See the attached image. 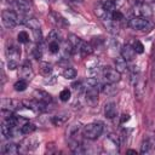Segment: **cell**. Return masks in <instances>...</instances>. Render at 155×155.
Here are the masks:
<instances>
[{
	"mask_svg": "<svg viewBox=\"0 0 155 155\" xmlns=\"http://www.w3.org/2000/svg\"><path fill=\"white\" fill-rule=\"evenodd\" d=\"M6 57H7V61L18 62V59L21 57V50L18 48V46L15 45V44L7 45V47H6Z\"/></svg>",
	"mask_w": 155,
	"mask_h": 155,
	"instance_id": "cell-9",
	"label": "cell"
},
{
	"mask_svg": "<svg viewBox=\"0 0 155 155\" xmlns=\"http://www.w3.org/2000/svg\"><path fill=\"white\" fill-rule=\"evenodd\" d=\"M128 27L133 30H142V31H148L151 29L153 24L148 18L140 17V16H134L128 19Z\"/></svg>",
	"mask_w": 155,
	"mask_h": 155,
	"instance_id": "cell-3",
	"label": "cell"
},
{
	"mask_svg": "<svg viewBox=\"0 0 155 155\" xmlns=\"http://www.w3.org/2000/svg\"><path fill=\"white\" fill-rule=\"evenodd\" d=\"M68 117H69V116H68L67 114H58V115L52 116L51 121H52V124H53L54 126H61V125L65 124V121L68 120Z\"/></svg>",
	"mask_w": 155,
	"mask_h": 155,
	"instance_id": "cell-19",
	"label": "cell"
},
{
	"mask_svg": "<svg viewBox=\"0 0 155 155\" xmlns=\"http://www.w3.org/2000/svg\"><path fill=\"white\" fill-rule=\"evenodd\" d=\"M23 105H24L23 102H19L16 99H11V98H2L1 99V107H2V109H6V110L13 111V110L23 108Z\"/></svg>",
	"mask_w": 155,
	"mask_h": 155,
	"instance_id": "cell-8",
	"label": "cell"
},
{
	"mask_svg": "<svg viewBox=\"0 0 155 155\" xmlns=\"http://www.w3.org/2000/svg\"><path fill=\"white\" fill-rule=\"evenodd\" d=\"M35 130H36V126H35L34 124L29 122V121L24 122V124L21 126V133H22V134H27V136H29V134H31Z\"/></svg>",
	"mask_w": 155,
	"mask_h": 155,
	"instance_id": "cell-17",
	"label": "cell"
},
{
	"mask_svg": "<svg viewBox=\"0 0 155 155\" xmlns=\"http://www.w3.org/2000/svg\"><path fill=\"white\" fill-rule=\"evenodd\" d=\"M103 130H104L103 124L99 122V121H96V122H91V124H87L86 126H84L82 134H84L85 138L94 140V139H97L102 136Z\"/></svg>",
	"mask_w": 155,
	"mask_h": 155,
	"instance_id": "cell-2",
	"label": "cell"
},
{
	"mask_svg": "<svg viewBox=\"0 0 155 155\" xmlns=\"http://www.w3.org/2000/svg\"><path fill=\"white\" fill-rule=\"evenodd\" d=\"M33 34H34V39L38 44H40L42 41V34H41V29H36V30H33Z\"/></svg>",
	"mask_w": 155,
	"mask_h": 155,
	"instance_id": "cell-35",
	"label": "cell"
},
{
	"mask_svg": "<svg viewBox=\"0 0 155 155\" xmlns=\"http://www.w3.org/2000/svg\"><path fill=\"white\" fill-rule=\"evenodd\" d=\"M99 85H86L85 92H86V99L93 104L98 101V93H99Z\"/></svg>",
	"mask_w": 155,
	"mask_h": 155,
	"instance_id": "cell-6",
	"label": "cell"
},
{
	"mask_svg": "<svg viewBox=\"0 0 155 155\" xmlns=\"http://www.w3.org/2000/svg\"><path fill=\"white\" fill-rule=\"evenodd\" d=\"M71 87H73V90H75L76 92H82L86 87H84V82L82 81H76V82H74L73 85H71Z\"/></svg>",
	"mask_w": 155,
	"mask_h": 155,
	"instance_id": "cell-34",
	"label": "cell"
},
{
	"mask_svg": "<svg viewBox=\"0 0 155 155\" xmlns=\"http://www.w3.org/2000/svg\"><path fill=\"white\" fill-rule=\"evenodd\" d=\"M127 153H128V154H137V151H136V150H128Z\"/></svg>",
	"mask_w": 155,
	"mask_h": 155,
	"instance_id": "cell-39",
	"label": "cell"
},
{
	"mask_svg": "<svg viewBox=\"0 0 155 155\" xmlns=\"http://www.w3.org/2000/svg\"><path fill=\"white\" fill-rule=\"evenodd\" d=\"M27 86H28V81L24 80V79H19L18 81L15 82L13 88H15V91H17V92H22V91H24V90L27 88Z\"/></svg>",
	"mask_w": 155,
	"mask_h": 155,
	"instance_id": "cell-26",
	"label": "cell"
},
{
	"mask_svg": "<svg viewBox=\"0 0 155 155\" xmlns=\"http://www.w3.org/2000/svg\"><path fill=\"white\" fill-rule=\"evenodd\" d=\"M59 50H61V47H59V42H57V41L48 42V51H50L51 53L56 54V53L59 52Z\"/></svg>",
	"mask_w": 155,
	"mask_h": 155,
	"instance_id": "cell-31",
	"label": "cell"
},
{
	"mask_svg": "<svg viewBox=\"0 0 155 155\" xmlns=\"http://www.w3.org/2000/svg\"><path fill=\"white\" fill-rule=\"evenodd\" d=\"M50 16H51V18L53 19V22H54L58 27H61V28H67V27H69L68 19H67L65 17H63L59 12L51 11V12H50Z\"/></svg>",
	"mask_w": 155,
	"mask_h": 155,
	"instance_id": "cell-12",
	"label": "cell"
},
{
	"mask_svg": "<svg viewBox=\"0 0 155 155\" xmlns=\"http://www.w3.org/2000/svg\"><path fill=\"white\" fill-rule=\"evenodd\" d=\"M70 96H71L70 90L64 88V90H62V91H61V93H59V99H61L62 102H67V101H69V99H70Z\"/></svg>",
	"mask_w": 155,
	"mask_h": 155,
	"instance_id": "cell-30",
	"label": "cell"
},
{
	"mask_svg": "<svg viewBox=\"0 0 155 155\" xmlns=\"http://www.w3.org/2000/svg\"><path fill=\"white\" fill-rule=\"evenodd\" d=\"M128 120H130V115L128 114H124L122 115V119H121V124H124V122H126Z\"/></svg>",
	"mask_w": 155,
	"mask_h": 155,
	"instance_id": "cell-38",
	"label": "cell"
},
{
	"mask_svg": "<svg viewBox=\"0 0 155 155\" xmlns=\"http://www.w3.org/2000/svg\"><path fill=\"white\" fill-rule=\"evenodd\" d=\"M99 6H101L104 11L110 12V13H111L113 11H115V2H114V0H103Z\"/></svg>",
	"mask_w": 155,
	"mask_h": 155,
	"instance_id": "cell-22",
	"label": "cell"
},
{
	"mask_svg": "<svg viewBox=\"0 0 155 155\" xmlns=\"http://www.w3.org/2000/svg\"><path fill=\"white\" fill-rule=\"evenodd\" d=\"M19 76L27 81H30L34 76V71H33V68H31V63L27 59L23 62V64L19 67Z\"/></svg>",
	"mask_w": 155,
	"mask_h": 155,
	"instance_id": "cell-5",
	"label": "cell"
},
{
	"mask_svg": "<svg viewBox=\"0 0 155 155\" xmlns=\"http://www.w3.org/2000/svg\"><path fill=\"white\" fill-rule=\"evenodd\" d=\"M151 1H154V2H155V0H151Z\"/></svg>",
	"mask_w": 155,
	"mask_h": 155,
	"instance_id": "cell-42",
	"label": "cell"
},
{
	"mask_svg": "<svg viewBox=\"0 0 155 155\" xmlns=\"http://www.w3.org/2000/svg\"><path fill=\"white\" fill-rule=\"evenodd\" d=\"M48 1H54V0H48Z\"/></svg>",
	"mask_w": 155,
	"mask_h": 155,
	"instance_id": "cell-41",
	"label": "cell"
},
{
	"mask_svg": "<svg viewBox=\"0 0 155 155\" xmlns=\"http://www.w3.org/2000/svg\"><path fill=\"white\" fill-rule=\"evenodd\" d=\"M101 91H102L103 93H105L107 96H113V94L116 92V88L114 87V84L107 82V84H104V85L101 86Z\"/></svg>",
	"mask_w": 155,
	"mask_h": 155,
	"instance_id": "cell-20",
	"label": "cell"
},
{
	"mask_svg": "<svg viewBox=\"0 0 155 155\" xmlns=\"http://www.w3.org/2000/svg\"><path fill=\"white\" fill-rule=\"evenodd\" d=\"M134 11L137 12L138 16L140 17H144V18H149L151 15H153V11H151V7L145 4V2H138L134 7Z\"/></svg>",
	"mask_w": 155,
	"mask_h": 155,
	"instance_id": "cell-10",
	"label": "cell"
},
{
	"mask_svg": "<svg viewBox=\"0 0 155 155\" xmlns=\"http://www.w3.org/2000/svg\"><path fill=\"white\" fill-rule=\"evenodd\" d=\"M53 41H57V42L61 41V34L57 29H53L52 31H50L47 36V42H53Z\"/></svg>",
	"mask_w": 155,
	"mask_h": 155,
	"instance_id": "cell-27",
	"label": "cell"
},
{
	"mask_svg": "<svg viewBox=\"0 0 155 155\" xmlns=\"http://www.w3.org/2000/svg\"><path fill=\"white\" fill-rule=\"evenodd\" d=\"M22 24L27 25V27L30 28L31 30L40 29V23H39V21H38L36 18H34V17H30V16H23Z\"/></svg>",
	"mask_w": 155,
	"mask_h": 155,
	"instance_id": "cell-14",
	"label": "cell"
},
{
	"mask_svg": "<svg viewBox=\"0 0 155 155\" xmlns=\"http://www.w3.org/2000/svg\"><path fill=\"white\" fill-rule=\"evenodd\" d=\"M81 130V125L80 124H73L70 126H68V130H67V134L70 137V138H74Z\"/></svg>",
	"mask_w": 155,
	"mask_h": 155,
	"instance_id": "cell-21",
	"label": "cell"
},
{
	"mask_svg": "<svg viewBox=\"0 0 155 155\" xmlns=\"http://www.w3.org/2000/svg\"><path fill=\"white\" fill-rule=\"evenodd\" d=\"M132 46H133L136 53H143V51H144V46H143V44H142L139 40H136V41L133 42Z\"/></svg>",
	"mask_w": 155,
	"mask_h": 155,
	"instance_id": "cell-32",
	"label": "cell"
},
{
	"mask_svg": "<svg viewBox=\"0 0 155 155\" xmlns=\"http://www.w3.org/2000/svg\"><path fill=\"white\" fill-rule=\"evenodd\" d=\"M34 96L36 98V101H40V102H45V103H51L52 102V97L51 94H48L47 92L45 91H35L34 92Z\"/></svg>",
	"mask_w": 155,
	"mask_h": 155,
	"instance_id": "cell-16",
	"label": "cell"
},
{
	"mask_svg": "<svg viewBox=\"0 0 155 155\" xmlns=\"http://www.w3.org/2000/svg\"><path fill=\"white\" fill-rule=\"evenodd\" d=\"M31 53H33V57H34L35 59H38V61L42 58V48L40 47V44H38V45L33 48Z\"/></svg>",
	"mask_w": 155,
	"mask_h": 155,
	"instance_id": "cell-29",
	"label": "cell"
},
{
	"mask_svg": "<svg viewBox=\"0 0 155 155\" xmlns=\"http://www.w3.org/2000/svg\"><path fill=\"white\" fill-rule=\"evenodd\" d=\"M30 0H13L12 4H13V8L16 10L17 13L19 15H28L30 12V4H29Z\"/></svg>",
	"mask_w": 155,
	"mask_h": 155,
	"instance_id": "cell-7",
	"label": "cell"
},
{
	"mask_svg": "<svg viewBox=\"0 0 155 155\" xmlns=\"http://www.w3.org/2000/svg\"><path fill=\"white\" fill-rule=\"evenodd\" d=\"M151 142H153V145H155V136H154V138L151 139Z\"/></svg>",
	"mask_w": 155,
	"mask_h": 155,
	"instance_id": "cell-40",
	"label": "cell"
},
{
	"mask_svg": "<svg viewBox=\"0 0 155 155\" xmlns=\"http://www.w3.org/2000/svg\"><path fill=\"white\" fill-rule=\"evenodd\" d=\"M150 78H151V81L155 82V59L153 61V64H151V69H150Z\"/></svg>",
	"mask_w": 155,
	"mask_h": 155,
	"instance_id": "cell-36",
	"label": "cell"
},
{
	"mask_svg": "<svg viewBox=\"0 0 155 155\" xmlns=\"http://www.w3.org/2000/svg\"><path fill=\"white\" fill-rule=\"evenodd\" d=\"M17 40H18L21 44H27V42L29 41V34H28L25 30H22V31L18 33Z\"/></svg>",
	"mask_w": 155,
	"mask_h": 155,
	"instance_id": "cell-28",
	"label": "cell"
},
{
	"mask_svg": "<svg viewBox=\"0 0 155 155\" xmlns=\"http://www.w3.org/2000/svg\"><path fill=\"white\" fill-rule=\"evenodd\" d=\"M121 57H122L126 62H131V61H133L134 57H136V51H134L133 46L130 45V44L124 45L122 48H121Z\"/></svg>",
	"mask_w": 155,
	"mask_h": 155,
	"instance_id": "cell-11",
	"label": "cell"
},
{
	"mask_svg": "<svg viewBox=\"0 0 155 155\" xmlns=\"http://www.w3.org/2000/svg\"><path fill=\"white\" fill-rule=\"evenodd\" d=\"M40 71L45 76H48L52 73V65L48 62H41L40 63Z\"/></svg>",
	"mask_w": 155,
	"mask_h": 155,
	"instance_id": "cell-24",
	"label": "cell"
},
{
	"mask_svg": "<svg viewBox=\"0 0 155 155\" xmlns=\"http://www.w3.org/2000/svg\"><path fill=\"white\" fill-rule=\"evenodd\" d=\"M76 75H78V71H76L74 68H71V67H67V68L63 70V76H64L65 79L71 80V79H75Z\"/></svg>",
	"mask_w": 155,
	"mask_h": 155,
	"instance_id": "cell-25",
	"label": "cell"
},
{
	"mask_svg": "<svg viewBox=\"0 0 155 155\" xmlns=\"http://www.w3.org/2000/svg\"><path fill=\"white\" fill-rule=\"evenodd\" d=\"M1 153L6 154V155H13V154H18L19 153V147L15 143H7L5 145H2L1 148Z\"/></svg>",
	"mask_w": 155,
	"mask_h": 155,
	"instance_id": "cell-15",
	"label": "cell"
},
{
	"mask_svg": "<svg viewBox=\"0 0 155 155\" xmlns=\"http://www.w3.org/2000/svg\"><path fill=\"white\" fill-rule=\"evenodd\" d=\"M153 148V142H151V138H147L142 142V145H140V153L142 154H148Z\"/></svg>",
	"mask_w": 155,
	"mask_h": 155,
	"instance_id": "cell-23",
	"label": "cell"
},
{
	"mask_svg": "<svg viewBox=\"0 0 155 155\" xmlns=\"http://www.w3.org/2000/svg\"><path fill=\"white\" fill-rule=\"evenodd\" d=\"M65 1L69 4H73V5H80V4H82L84 0H65Z\"/></svg>",
	"mask_w": 155,
	"mask_h": 155,
	"instance_id": "cell-37",
	"label": "cell"
},
{
	"mask_svg": "<svg viewBox=\"0 0 155 155\" xmlns=\"http://www.w3.org/2000/svg\"><path fill=\"white\" fill-rule=\"evenodd\" d=\"M115 69L120 73H124L128 69V65H127V62L122 58V57H119L115 59Z\"/></svg>",
	"mask_w": 155,
	"mask_h": 155,
	"instance_id": "cell-18",
	"label": "cell"
},
{
	"mask_svg": "<svg viewBox=\"0 0 155 155\" xmlns=\"http://www.w3.org/2000/svg\"><path fill=\"white\" fill-rule=\"evenodd\" d=\"M121 19H124V15L119 10H115L111 12V21L116 22V21H121Z\"/></svg>",
	"mask_w": 155,
	"mask_h": 155,
	"instance_id": "cell-33",
	"label": "cell"
},
{
	"mask_svg": "<svg viewBox=\"0 0 155 155\" xmlns=\"http://www.w3.org/2000/svg\"><path fill=\"white\" fill-rule=\"evenodd\" d=\"M102 75L104 78V80L107 82H111V84H116L121 80V73L117 71L115 68L111 67H105L102 69Z\"/></svg>",
	"mask_w": 155,
	"mask_h": 155,
	"instance_id": "cell-4",
	"label": "cell"
},
{
	"mask_svg": "<svg viewBox=\"0 0 155 155\" xmlns=\"http://www.w3.org/2000/svg\"><path fill=\"white\" fill-rule=\"evenodd\" d=\"M104 115L108 119H114L117 115V107L114 102H108L104 105Z\"/></svg>",
	"mask_w": 155,
	"mask_h": 155,
	"instance_id": "cell-13",
	"label": "cell"
},
{
	"mask_svg": "<svg viewBox=\"0 0 155 155\" xmlns=\"http://www.w3.org/2000/svg\"><path fill=\"white\" fill-rule=\"evenodd\" d=\"M22 19H23V15L21 16L19 13H17L13 10H4L1 12L2 24L7 29H13L18 23L22 24Z\"/></svg>",
	"mask_w": 155,
	"mask_h": 155,
	"instance_id": "cell-1",
	"label": "cell"
}]
</instances>
